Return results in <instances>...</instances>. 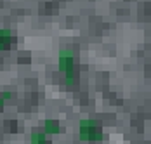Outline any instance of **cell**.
<instances>
[{
	"instance_id": "6da1fadb",
	"label": "cell",
	"mask_w": 151,
	"mask_h": 144,
	"mask_svg": "<svg viewBox=\"0 0 151 144\" xmlns=\"http://www.w3.org/2000/svg\"><path fill=\"white\" fill-rule=\"evenodd\" d=\"M78 137L83 143H99L103 139V130L99 127L97 120L83 118L78 123Z\"/></svg>"
},
{
	"instance_id": "7a4b0ae2",
	"label": "cell",
	"mask_w": 151,
	"mask_h": 144,
	"mask_svg": "<svg viewBox=\"0 0 151 144\" xmlns=\"http://www.w3.org/2000/svg\"><path fill=\"white\" fill-rule=\"evenodd\" d=\"M59 70L64 75V82L68 87H73L76 82V68H75V56L70 50H63L59 54Z\"/></svg>"
},
{
	"instance_id": "3957f363",
	"label": "cell",
	"mask_w": 151,
	"mask_h": 144,
	"mask_svg": "<svg viewBox=\"0 0 151 144\" xmlns=\"http://www.w3.org/2000/svg\"><path fill=\"white\" fill-rule=\"evenodd\" d=\"M16 42H17V38L11 30L0 28V50H9Z\"/></svg>"
},
{
	"instance_id": "277c9868",
	"label": "cell",
	"mask_w": 151,
	"mask_h": 144,
	"mask_svg": "<svg viewBox=\"0 0 151 144\" xmlns=\"http://www.w3.org/2000/svg\"><path fill=\"white\" fill-rule=\"evenodd\" d=\"M61 125H59V122H56V120H45L44 122V132L45 134H59L61 132Z\"/></svg>"
},
{
	"instance_id": "5b68a950",
	"label": "cell",
	"mask_w": 151,
	"mask_h": 144,
	"mask_svg": "<svg viewBox=\"0 0 151 144\" xmlns=\"http://www.w3.org/2000/svg\"><path fill=\"white\" fill-rule=\"evenodd\" d=\"M30 143L31 144H52L45 137V134H44V132H35V134H31Z\"/></svg>"
},
{
	"instance_id": "8992f818",
	"label": "cell",
	"mask_w": 151,
	"mask_h": 144,
	"mask_svg": "<svg viewBox=\"0 0 151 144\" xmlns=\"http://www.w3.org/2000/svg\"><path fill=\"white\" fill-rule=\"evenodd\" d=\"M0 97H2L4 101H9V99H12V97H14V94H12V92H9V90H5V92H2V94H0Z\"/></svg>"
}]
</instances>
